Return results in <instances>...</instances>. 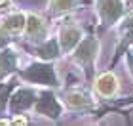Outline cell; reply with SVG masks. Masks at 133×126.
Here are the masks:
<instances>
[{"mask_svg":"<svg viewBox=\"0 0 133 126\" xmlns=\"http://www.w3.org/2000/svg\"><path fill=\"white\" fill-rule=\"evenodd\" d=\"M25 33H27L29 38H36V40L44 37V23H42L40 17H36V15H29L27 17Z\"/></svg>","mask_w":133,"mask_h":126,"instance_id":"obj_9","label":"cell"},{"mask_svg":"<svg viewBox=\"0 0 133 126\" xmlns=\"http://www.w3.org/2000/svg\"><path fill=\"white\" fill-rule=\"evenodd\" d=\"M25 25H27V17L23 14H14L6 19L2 25H0V46L6 44L11 37L19 34L25 31Z\"/></svg>","mask_w":133,"mask_h":126,"instance_id":"obj_1","label":"cell"},{"mask_svg":"<svg viewBox=\"0 0 133 126\" xmlns=\"http://www.w3.org/2000/svg\"><path fill=\"white\" fill-rule=\"evenodd\" d=\"M14 84H15V80H10V82H6V86H0V109H2L4 103L8 101V94H10V90L14 88Z\"/></svg>","mask_w":133,"mask_h":126,"instance_id":"obj_14","label":"cell"},{"mask_svg":"<svg viewBox=\"0 0 133 126\" xmlns=\"http://www.w3.org/2000/svg\"><path fill=\"white\" fill-rule=\"evenodd\" d=\"M38 53L44 59H51V57H55L57 56V44H55V40H50V42H46L44 46L38 50Z\"/></svg>","mask_w":133,"mask_h":126,"instance_id":"obj_12","label":"cell"},{"mask_svg":"<svg viewBox=\"0 0 133 126\" xmlns=\"http://www.w3.org/2000/svg\"><path fill=\"white\" fill-rule=\"evenodd\" d=\"M14 124H27V121H25V118H15V121H14Z\"/></svg>","mask_w":133,"mask_h":126,"instance_id":"obj_16","label":"cell"},{"mask_svg":"<svg viewBox=\"0 0 133 126\" xmlns=\"http://www.w3.org/2000/svg\"><path fill=\"white\" fill-rule=\"evenodd\" d=\"M36 111L40 113V115H46V117H59V113H61V105L57 103V99L53 98L51 94H44L42 95V99L36 103Z\"/></svg>","mask_w":133,"mask_h":126,"instance_id":"obj_6","label":"cell"},{"mask_svg":"<svg viewBox=\"0 0 133 126\" xmlns=\"http://www.w3.org/2000/svg\"><path fill=\"white\" fill-rule=\"evenodd\" d=\"M80 44V29H76V27H65L63 31H61V48L65 52H69L72 50L74 46Z\"/></svg>","mask_w":133,"mask_h":126,"instance_id":"obj_8","label":"cell"},{"mask_svg":"<svg viewBox=\"0 0 133 126\" xmlns=\"http://www.w3.org/2000/svg\"><path fill=\"white\" fill-rule=\"evenodd\" d=\"M15 53L11 50H4L0 52V79H4V76H8L11 71L15 69Z\"/></svg>","mask_w":133,"mask_h":126,"instance_id":"obj_10","label":"cell"},{"mask_svg":"<svg viewBox=\"0 0 133 126\" xmlns=\"http://www.w3.org/2000/svg\"><path fill=\"white\" fill-rule=\"evenodd\" d=\"M8 2H10V0H0V6H6Z\"/></svg>","mask_w":133,"mask_h":126,"instance_id":"obj_17","label":"cell"},{"mask_svg":"<svg viewBox=\"0 0 133 126\" xmlns=\"http://www.w3.org/2000/svg\"><path fill=\"white\" fill-rule=\"evenodd\" d=\"M124 27H129V29H133V14H129V15L124 19Z\"/></svg>","mask_w":133,"mask_h":126,"instance_id":"obj_15","label":"cell"},{"mask_svg":"<svg viewBox=\"0 0 133 126\" xmlns=\"http://www.w3.org/2000/svg\"><path fill=\"white\" fill-rule=\"evenodd\" d=\"M99 14L105 23H114L122 15V2L120 0H99Z\"/></svg>","mask_w":133,"mask_h":126,"instance_id":"obj_4","label":"cell"},{"mask_svg":"<svg viewBox=\"0 0 133 126\" xmlns=\"http://www.w3.org/2000/svg\"><path fill=\"white\" fill-rule=\"evenodd\" d=\"M66 105L69 107H74V109H80V107H88L91 101H89V98L86 94H82V92H72V94H66Z\"/></svg>","mask_w":133,"mask_h":126,"instance_id":"obj_11","label":"cell"},{"mask_svg":"<svg viewBox=\"0 0 133 126\" xmlns=\"http://www.w3.org/2000/svg\"><path fill=\"white\" fill-rule=\"evenodd\" d=\"M34 103V92L32 90H19L14 98H11V111H23Z\"/></svg>","mask_w":133,"mask_h":126,"instance_id":"obj_7","label":"cell"},{"mask_svg":"<svg viewBox=\"0 0 133 126\" xmlns=\"http://www.w3.org/2000/svg\"><path fill=\"white\" fill-rule=\"evenodd\" d=\"M95 53H97V40L86 38L84 42H80V44H78L74 57H76L78 63L86 65L88 71H91V63H93V59H95Z\"/></svg>","mask_w":133,"mask_h":126,"instance_id":"obj_3","label":"cell"},{"mask_svg":"<svg viewBox=\"0 0 133 126\" xmlns=\"http://www.w3.org/2000/svg\"><path fill=\"white\" fill-rule=\"evenodd\" d=\"M21 75L32 82H38V84H57L55 73H53V69L50 65H32L31 69L23 71Z\"/></svg>","mask_w":133,"mask_h":126,"instance_id":"obj_2","label":"cell"},{"mask_svg":"<svg viewBox=\"0 0 133 126\" xmlns=\"http://www.w3.org/2000/svg\"><path fill=\"white\" fill-rule=\"evenodd\" d=\"M74 0H50V10L51 11H65L72 8Z\"/></svg>","mask_w":133,"mask_h":126,"instance_id":"obj_13","label":"cell"},{"mask_svg":"<svg viewBox=\"0 0 133 126\" xmlns=\"http://www.w3.org/2000/svg\"><path fill=\"white\" fill-rule=\"evenodd\" d=\"M95 90L103 95V98H112L118 90V80L112 73H103L97 82H95Z\"/></svg>","mask_w":133,"mask_h":126,"instance_id":"obj_5","label":"cell"}]
</instances>
